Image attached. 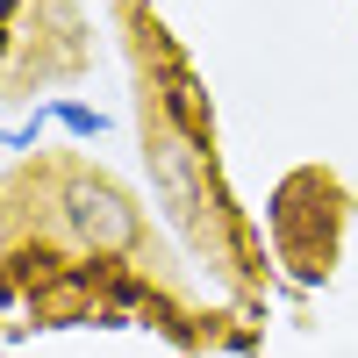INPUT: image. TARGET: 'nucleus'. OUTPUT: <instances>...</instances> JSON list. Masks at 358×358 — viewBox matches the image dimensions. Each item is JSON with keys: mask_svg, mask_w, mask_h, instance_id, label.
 I'll return each instance as SVG.
<instances>
[{"mask_svg": "<svg viewBox=\"0 0 358 358\" xmlns=\"http://www.w3.org/2000/svg\"><path fill=\"white\" fill-rule=\"evenodd\" d=\"M57 215H65V229L79 236L86 251H129L136 244V208L101 172H72L65 194H57Z\"/></svg>", "mask_w": 358, "mask_h": 358, "instance_id": "f257e3e1", "label": "nucleus"}, {"mask_svg": "<svg viewBox=\"0 0 358 358\" xmlns=\"http://www.w3.org/2000/svg\"><path fill=\"white\" fill-rule=\"evenodd\" d=\"M151 194L172 208L179 229H201V208H208V165L194 151L187 129H151Z\"/></svg>", "mask_w": 358, "mask_h": 358, "instance_id": "f03ea898", "label": "nucleus"}, {"mask_svg": "<svg viewBox=\"0 0 358 358\" xmlns=\"http://www.w3.org/2000/svg\"><path fill=\"white\" fill-rule=\"evenodd\" d=\"M43 115H50L57 129H72V136H108V115H101V108H79V101H50Z\"/></svg>", "mask_w": 358, "mask_h": 358, "instance_id": "7ed1b4c3", "label": "nucleus"}]
</instances>
